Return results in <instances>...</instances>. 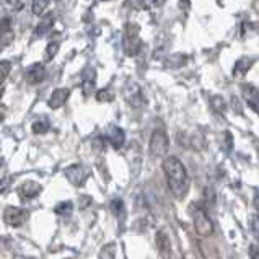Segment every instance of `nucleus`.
Here are the masks:
<instances>
[{
  "instance_id": "1",
  "label": "nucleus",
  "mask_w": 259,
  "mask_h": 259,
  "mask_svg": "<svg viewBox=\"0 0 259 259\" xmlns=\"http://www.w3.org/2000/svg\"><path fill=\"white\" fill-rule=\"evenodd\" d=\"M163 171L166 175L168 188L173 192V196L183 199L189 189V178L183 161L178 157H166L163 160Z\"/></svg>"
},
{
  "instance_id": "2",
  "label": "nucleus",
  "mask_w": 259,
  "mask_h": 259,
  "mask_svg": "<svg viewBox=\"0 0 259 259\" xmlns=\"http://www.w3.org/2000/svg\"><path fill=\"white\" fill-rule=\"evenodd\" d=\"M189 213H191L192 222H194L196 233L199 236H204L205 238V236H210L213 233V224L209 219V215H207V210L202 205V202H191Z\"/></svg>"
},
{
  "instance_id": "3",
  "label": "nucleus",
  "mask_w": 259,
  "mask_h": 259,
  "mask_svg": "<svg viewBox=\"0 0 259 259\" xmlns=\"http://www.w3.org/2000/svg\"><path fill=\"white\" fill-rule=\"evenodd\" d=\"M122 48L127 57H136L139 54V51L142 49V39H140V36H139V25L136 23L125 25Z\"/></svg>"
},
{
  "instance_id": "4",
  "label": "nucleus",
  "mask_w": 259,
  "mask_h": 259,
  "mask_svg": "<svg viewBox=\"0 0 259 259\" xmlns=\"http://www.w3.org/2000/svg\"><path fill=\"white\" fill-rule=\"evenodd\" d=\"M168 147H169V140H168V136L165 134V131H161V129L153 131V134L150 137V145H149L152 157H165L168 152Z\"/></svg>"
},
{
  "instance_id": "5",
  "label": "nucleus",
  "mask_w": 259,
  "mask_h": 259,
  "mask_svg": "<svg viewBox=\"0 0 259 259\" xmlns=\"http://www.w3.org/2000/svg\"><path fill=\"white\" fill-rule=\"evenodd\" d=\"M122 95H124L125 101H127L132 108H142L147 103L142 88H140V85L136 83V82H127V83H125L124 90H122Z\"/></svg>"
},
{
  "instance_id": "6",
  "label": "nucleus",
  "mask_w": 259,
  "mask_h": 259,
  "mask_svg": "<svg viewBox=\"0 0 259 259\" xmlns=\"http://www.w3.org/2000/svg\"><path fill=\"white\" fill-rule=\"evenodd\" d=\"M29 213L26 209H21V207H7L4 212V220L7 225L10 227H21L28 220Z\"/></svg>"
},
{
  "instance_id": "7",
  "label": "nucleus",
  "mask_w": 259,
  "mask_h": 259,
  "mask_svg": "<svg viewBox=\"0 0 259 259\" xmlns=\"http://www.w3.org/2000/svg\"><path fill=\"white\" fill-rule=\"evenodd\" d=\"M65 176L73 186H83L88 178V169L83 165H70L65 169Z\"/></svg>"
},
{
  "instance_id": "8",
  "label": "nucleus",
  "mask_w": 259,
  "mask_h": 259,
  "mask_svg": "<svg viewBox=\"0 0 259 259\" xmlns=\"http://www.w3.org/2000/svg\"><path fill=\"white\" fill-rule=\"evenodd\" d=\"M106 140L114 147L116 150H119L121 147L125 142V134L124 131L119 127V125H114V124H109L106 127Z\"/></svg>"
},
{
  "instance_id": "9",
  "label": "nucleus",
  "mask_w": 259,
  "mask_h": 259,
  "mask_svg": "<svg viewBox=\"0 0 259 259\" xmlns=\"http://www.w3.org/2000/svg\"><path fill=\"white\" fill-rule=\"evenodd\" d=\"M41 191H42L41 184L34 183V181H26L18 188V194L23 201H29V199L38 197L41 194Z\"/></svg>"
},
{
  "instance_id": "10",
  "label": "nucleus",
  "mask_w": 259,
  "mask_h": 259,
  "mask_svg": "<svg viewBox=\"0 0 259 259\" xmlns=\"http://www.w3.org/2000/svg\"><path fill=\"white\" fill-rule=\"evenodd\" d=\"M157 248H158V253L163 259H169L171 257V240L166 233V230H158L157 233Z\"/></svg>"
},
{
  "instance_id": "11",
  "label": "nucleus",
  "mask_w": 259,
  "mask_h": 259,
  "mask_svg": "<svg viewBox=\"0 0 259 259\" xmlns=\"http://www.w3.org/2000/svg\"><path fill=\"white\" fill-rule=\"evenodd\" d=\"M46 78V69L42 64H33L26 70V82L29 85H38Z\"/></svg>"
},
{
  "instance_id": "12",
  "label": "nucleus",
  "mask_w": 259,
  "mask_h": 259,
  "mask_svg": "<svg viewBox=\"0 0 259 259\" xmlns=\"http://www.w3.org/2000/svg\"><path fill=\"white\" fill-rule=\"evenodd\" d=\"M69 96H70L69 88H57V90H54L53 95H51V98L48 100V105L51 109H59L67 103Z\"/></svg>"
},
{
  "instance_id": "13",
  "label": "nucleus",
  "mask_w": 259,
  "mask_h": 259,
  "mask_svg": "<svg viewBox=\"0 0 259 259\" xmlns=\"http://www.w3.org/2000/svg\"><path fill=\"white\" fill-rule=\"evenodd\" d=\"M95 78H96V72L92 67H87L82 72V92L85 96H90L93 93V88H95Z\"/></svg>"
},
{
  "instance_id": "14",
  "label": "nucleus",
  "mask_w": 259,
  "mask_h": 259,
  "mask_svg": "<svg viewBox=\"0 0 259 259\" xmlns=\"http://www.w3.org/2000/svg\"><path fill=\"white\" fill-rule=\"evenodd\" d=\"M243 98L246 100V103L249 105V108L257 113V100H259V95H257V88L254 85H243Z\"/></svg>"
},
{
  "instance_id": "15",
  "label": "nucleus",
  "mask_w": 259,
  "mask_h": 259,
  "mask_svg": "<svg viewBox=\"0 0 259 259\" xmlns=\"http://www.w3.org/2000/svg\"><path fill=\"white\" fill-rule=\"evenodd\" d=\"M251 65H253V59H251L249 56H243V57H240L238 61L235 62L233 75H235V77H238V78L245 77L246 73L249 72Z\"/></svg>"
},
{
  "instance_id": "16",
  "label": "nucleus",
  "mask_w": 259,
  "mask_h": 259,
  "mask_svg": "<svg viewBox=\"0 0 259 259\" xmlns=\"http://www.w3.org/2000/svg\"><path fill=\"white\" fill-rule=\"evenodd\" d=\"M54 21H56L54 13L44 15V17L41 18V21L38 23V26H36V36H44L46 33H49L54 26Z\"/></svg>"
},
{
  "instance_id": "17",
  "label": "nucleus",
  "mask_w": 259,
  "mask_h": 259,
  "mask_svg": "<svg viewBox=\"0 0 259 259\" xmlns=\"http://www.w3.org/2000/svg\"><path fill=\"white\" fill-rule=\"evenodd\" d=\"M12 72V62L10 61H0V96L4 93V87H5V80L9 78Z\"/></svg>"
},
{
  "instance_id": "18",
  "label": "nucleus",
  "mask_w": 259,
  "mask_h": 259,
  "mask_svg": "<svg viewBox=\"0 0 259 259\" xmlns=\"http://www.w3.org/2000/svg\"><path fill=\"white\" fill-rule=\"evenodd\" d=\"M59 48H61V44H59L57 41H49L48 46H46V51H44V62L53 61L59 53Z\"/></svg>"
},
{
  "instance_id": "19",
  "label": "nucleus",
  "mask_w": 259,
  "mask_h": 259,
  "mask_svg": "<svg viewBox=\"0 0 259 259\" xmlns=\"http://www.w3.org/2000/svg\"><path fill=\"white\" fill-rule=\"evenodd\" d=\"M73 210V204L70 201L67 202H59L56 207H54V213L59 217H69Z\"/></svg>"
},
{
  "instance_id": "20",
  "label": "nucleus",
  "mask_w": 259,
  "mask_h": 259,
  "mask_svg": "<svg viewBox=\"0 0 259 259\" xmlns=\"http://www.w3.org/2000/svg\"><path fill=\"white\" fill-rule=\"evenodd\" d=\"M210 106H212V109L215 111V113H219V114H224L225 111H227L225 100L222 98L220 95H213V96H212V98H210Z\"/></svg>"
},
{
  "instance_id": "21",
  "label": "nucleus",
  "mask_w": 259,
  "mask_h": 259,
  "mask_svg": "<svg viewBox=\"0 0 259 259\" xmlns=\"http://www.w3.org/2000/svg\"><path fill=\"white\" fill-rule=\"evenodd\" d=\"M98 259H116V243H106L101 248Z\"/></svg>"
},
{
  "instance_id": "22",
  "label": "nucleus",
  "mask_w": 259,
  "mask_h": 259,
  "mask_svg": "<svg viewBox=\"0 0 259 259\" xmlns=\"http://www.w3.org/2000/svg\"><path fill=\"white\" fill-rule=\"evenodd\" d=\"M48 5H49V0H33V13L34 15H42L44 12H46L48 9Z\"/></svg>"
},
{
  "instance_id": "23",
  "label": "nucleus",
  "mask_w": 259,
  "mask_h": 259,
  "mask_svg": "<svg viewBox=\"0 0 259 259\" xmlns=\"http://www.w3.org/2000/svg\"><path fill=\"white\" fill-rule=\"evenodd\" d=\"M111 210H113V213L117 219L122 217L124 215V202L121 199H114V201L111 202Z\"/></svg>"
},
{
  "instance_id": "24",
  "label": "nucleus",
  "mask_w": 259,
  "mask_h": 259,
  "mask_svg": "<svg viewBox=\"0 0 259 259\" xmlns=\"http://www.w3.org/2000/svg\"><path fill=\"white\" fill-rule=\"evenodd\" d=\"M33 132L34 134H46V132L49 131V122L48 121H36L34 124H33Z\"/></svg>"
},
{
  "instance_id": "25",
  "label": "nucleus",
  "mask_w": 259,
  "mask_h": 259,
  "mask_svg": "<svg viewBox=\"0 0 259 259\" xmlns=\"http://www.w3.org/2000/svg\"><path fill=\"white\" fill-rule=\"evenodd\" d=\"M96 100H98L100 103H105V101H113L114 100V95L111 90H106V88H103V90H100L98 93H96Z\"/></svg>"
},
{
  "instance_id": "26",
  "label": "nucleus",
  "mask_w": 259,
  "mask_h": 259,
  "mask_svg": "<svg viewBox=\"0 0 259 259\" xmlns=\"http://www.w3.org/2000/svg\"><path fill=\"white\" fill-rule=\"evenodd\" d=\"M139 4L144 7L147 10H152V9H158L165 4V0H139Z\"/></svg>"
},
{
  "instance_id": "27",
  "label": "nucleus",
  "mask_w": 259,
  "mask_h": 259,
  "mask_svg": "<svg viewBox=\"0 0 259 259\" xmlns=\"http://www.w3.org/2000/svg\"><path fill=\"white\" fill-rule=\"evenodd\" d=\"M12 31V20L10 18H4L0 21V36Z\"/></svg>"
},
{
  "instance_id": "28",
  "label": "nucleus",
  "mask_w": 259,
  "mask_h": 259,
  "mask_svg": "<svg viewBox=\"0 0 259 259\" xmlns=\"http://www.w3.org/2000/svg\"><path fill=\"white\" fill-rule=\"evenodd\" d=\"M7 7H9L10 10H21L23 9V4H21V0H5Z\"/></svg>"
},
{
  "instance_id": "29",
  "label": "nucleus",
  "mask_w": 259,
  "mask_h": 259,
  "mask_svg": "<svg viewBox=\"0 0 259 259\" xmlns=\"http://www.w3.org/2000/svg\"><path fill=\"white\" fill-rule=\"evenodd\" d=\"M80 209H88L93 204V199L90 196H80Z\"/></svg>"
},
{
  "instance_id": "30",
  "label": "nucleus",
  "mask_w": 259,
  "mask_h": 259,
  "mask_svg": "<svg viewBox=\"0 0 259 259\" xmlns=\"http://www.w3.org/2000/svg\"><path fill=\"white\" fill-rule=\"evenodd\" d=\"M249 256H251V259H257L259 257V248H257V245H251L249 246Z\"/></svg>"
},
{
  "instance_id": "31",
  "label": "nucleus",
  "mask_w": 259,
  "mask_h": 259,
  "mask_svg": "<svg viewBox=\"0 0 259 259\" xmlns=\"http://www.w3.org/2000/svg\"><path fill=\"white\" fill-rule=\"evenodd\" d=\"M204 194H205V197H207V202H209V204H213V199H215V197H213V189H212V188H205V192H204Z\"/></svg>"
},
{
  "instance_id": "32",
  "label": "nucleus",
  "mask_w": 259,
  "mask_h": 259,
  "mask_svg": "<svg viewBox=\"0 0 259 259\" xmlns=\"http://www.w3.org/2000/svg\"><path fill=\"white\" fill-rule=\"evenodd\" d=\"M9 184H10V180H9V178H4V180H0V194L7 191V188H9Z\"/></svg>"
},
{
  "instance_id": "33",
  "label": "nucleus",
  "mask_w": 259,
  "mask_h": 259,
  "mask_svg": "<svg viewBox=\"0 0 259 259\" xmlns=\"http://www.w3.org/2000/svg\"><path fill=\"white\" fill-rule=\"evenodd\" d=\"M5 116H7V108L4 105H0V124L5 121Z\"/></svg>"
},
{
  "instance_id": "34",
  "label": "nucleus",
  "mask_w": 259,
  "mask_h": 259,
  "mask_svg": "<svg viewBox=\"0 0 259 259\" xmlns=\"http://www.w3.org/2000/svg\"><path fill=\"white\" fill-rule=\"evenodd\" d=\"M232 101H233V109H235V111H238V113H241V108H240V103H238V101H236V98H233Z\"/></svg>"
},
{
  "instance_id": "35",
  "label": "nucleus",
  "mask_w": 259,
  "mask_h": 259,
  "mask_svg": "<svg viewBox=\"0 0 259 259\" xmlns=\"http://www.w3.org/2000/svg\"><path fill=\"white\" fill-rule=\"evenodd\" d=\"M253 233L257 236V219H254V220H253Z\"/></svg>"
},
{
  "instance_id": "36",
  "label": "nucleus",
  "mask_w": 259,
  "mask_h": 259,
  "mask_svg": "<svg viewBox=\"0 0 259 259\" xmlns=\"http://www.w3.org/2000/svg\"><path fill=\"white\" fill-rule=\"evenodd\" d=\"M103 2H105V0H103Z\"/></svg>"
}]
</instances>
